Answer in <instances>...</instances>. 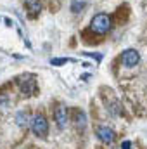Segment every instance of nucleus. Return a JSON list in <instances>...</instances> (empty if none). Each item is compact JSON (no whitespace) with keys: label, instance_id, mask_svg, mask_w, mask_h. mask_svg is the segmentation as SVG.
I'll use <instances>...</instances> for the list:
<instances>
[{"label":"nucleus","instance_id":"1","mask_svg":"<svg viewBox=\"0 0 147 149\" xmlns=\"http://www.w3.org/2000/svg\"><path fill=\"white\" fill-rule=\"evenodd\" d=\"M111 17L107 14H104V12H101V14H95L94 16V19H92V30L95 31V33H99V35H104V33H107L111 30Z\"/></svg>","mask_w":147,"mask_h":149},{"label":"nucleus","instance_id":"2","mask_svg":"<svg viewBox=\"0 0 147 149\" xmlns=\"http://www.w3.org/2000/svg\"><path fill=\"white\" fill-rule=\"evenodd\" d=\"M31 130H33V134L38 135V137H45L47 135L49 123H47V120H45L43 114H35L33 116V120H31Z\"/></svg>","mask_w":147,"mask_h":149},{"label":"nucleus","instance_id":"3","mask_svg":"<svg viewBox=\"0 0 147 149\" xmlns=\"http://www.w3.org/2000/svg\"><path fill=\"white\" fill-rule=\"evenodd\" d=\"M121 61H123V64H125L126 68H133V66H137V63L140 61V54H139L135 49H128V50L123 52Z\"/></svg>","mask_w":147,"mask_h":149},{"label":"nucleus","instance_id":"4","mask_svg":"<svg viewBox=\"0 0 147 149\" xmlns=\"http://www.w3.org/2000/svg\"><path fill=\"white\" fill-rule=\"evenodd\" d=\"M97 137L104 142V144H112L114 142V130L109 127H99L97 128Z\"/></svg>","mask_w":147,"mask_h":149},{"label":"nucleus","instance_id":"5","mask_svg":"<svg viewBox=\"0 0 147 149\" xmlns=\"http://www.w3.org/2000/svg\"><path fill=\"white\" fill-rule=\"evenodd\" d=\"M19 85H21V90L26 94V95H33V92L37 90V83L33 80V76H24L19 80Z\"/></svg>","mask_w":147,"mask_h":149},{"label":"nucleus","instance_id":"6","mask_svg":"<svg viewBox=\"0 0 147 149\" xmlns=\"http://www.w3.org/2000/svg\"><path fill=\"white\" fill-rule=\"evenodd\" d=\"M54 118L57 121V127L59 128H64L66 123H68V111H66V108L64 106H57L55 111H54Z\"/></svg>","mask_w":147,"mask_h":149},{"label":"nucleus","instance_id":"7","mask_svg":"<svg viewBox=\"0 0 147 149\" xmlns=\"http://www.w3.org/2000/svg\"><path fill=\"white\" fill-rule=\"evenodd\" d=\"M24 3H26V9L30 10L31 16L40 14V10H42V3H40V0H26Z\"/></svg>","mask_w":147,"mask_h":149},{"label":"nucleus","instance_id":"8","mask_svg":"<svg viewBox=\"0 0 147 149\" xmlns=\"http://www.w3.org/2000/svg\"><path fill=\"white\" fill-rule=\"evenodd\" d=\"M68 61H71V59H66V57H61V59H50V64H52V66H59V64H64V63H68Z\"/></svg>","mask_w":147,"mask_h":149},{"label":"nucleus","instance_id":"9","mask_svg":"<svg viewBox=\"0 0 147 149\" xmlns=\"http://www.w3.org/2000/svg\"><path fill=\"white\" fill-rule=\"evenodd\" d=\"M130 146H132V142H130V141H125V142L121 144V149H130Z\"/></svg>","mask_w":147,"mask_h":149}]
</instances>
